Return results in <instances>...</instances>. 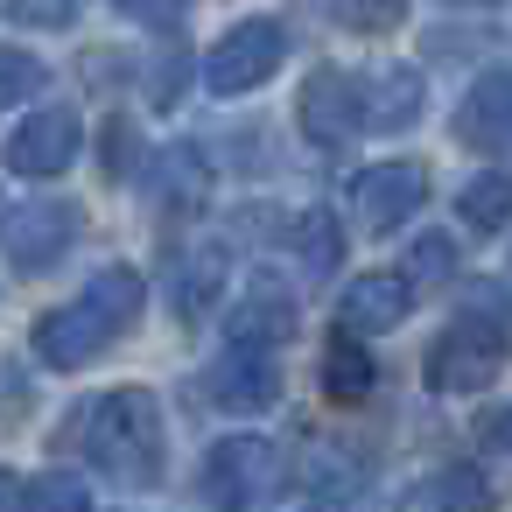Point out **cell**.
<instances>
[{"instance_id": "cell-1", "label": "cell", "mask_w": 512, "mask_h": 512, "mask_svg": "<svg viewBox=\"0 0 512 512\" xmlns=\"http://www.w3.org/2000/svg\"><path fill=\"white\" fill-rule=\"evenodd\" d=\"M134 316H141V274H134V267H106V274H92V281L78 288V302H64V309H50V316L36 323V358L57 365V372H78V365H92Z\"/></svg>"}, {"instance_id": "cell-2", "label": "cell", "mask_w": 512, "mask_h": 512, "mask_svg": "<svg viewBox=\"0 0 512 512\" xmlns=\"http://www.w3.org/2000/svg\"><path fill=\"white\" fill-rule=\"evenodd\" d=\"M85 456L113 484H155L162 477V407L141 386H113L85 414Z\"/></svg>"}, {"instance_id": "cell-3", "label": "cell", "mask_w": 512, "mask_h": 512, "mask_svg": "<svg viewBox=\"0 0 512 512\" xmlns=\"http://www.w3.org/2000/svg\"><path fill=\"white\" fill-rule=\"evenodd\" d=\"M498 372H505V323H498L491 309L456 316V323L435 337V351H428V386H435V393H477V386H491Z\"/></svg>"}, {"instance_id": "cell-4", "label": "cell", "mask_w": 512, "mask_h": 512, "mask_svg": "<svg viewBox=\"0 0 512 512\" xmlns=\"http://www.w3.org/2000/svg\"><path fill=\"white\" fill-rule=\"evenodd\" d=\"M274 484H281V449L260 442V435H225L204 456V498L225 505V512H253Z\"/></svg>"}, {"instance_id": "cell-5", "label": "cell", "mask_w": 512, "mask_h": 512, "mask_svg": "<svg viewBox=\"0 0 512 512\" xmlns=\"http://www.w3.org/2000/svg\"><path fill=\"white\" fill-rule=\"evenodd\" d=\"M281 57H288L281 22H239L232 36H218V43H211V57H204V85H211L218 99H239V92L267 85Z\"/></svg>"}, {"instance_id": "cell-6", "label": "cell", "mask_w": 512, "mask_h": 512, "mask_svg": "<svg viewBox=\"0 0 512 512\" xmlns=\"http://www.w3.org/2000/svg\"><path fill=\"white\" fill-rule=\"evenodd\" d=\"M71 239H78V204H64V197H36V204H22L8 225H0V246H8V260L22 274L57 267L71 253Z\"/></svg>"}, {"instance_id": "cell-7", "label": "cell", "mask_w": 512, "mask_h": 512, "mask_svg": "<svg viewBox=\"0 0 512 512\" xmlns=\"http://www.w3.org/2000/svg\"><path fill=\"white\" fill-rule=\"evenodd\" d=\"M71 155H78V113H64V106H43L36 120H22L8 134V169L15 176H64Z\"/></svg>"}, {"instance_id": "cell-8", "label": "cell", "mask_w": 512, "mask_h": 512, "mask_svg": "<svg viewBox=\"0 0 512 512\" xmlns=\"http://www.w3.org/2000/svg\"><path fill=\"white\" fill-rule=\"evenodd\" d=\"M414 204H421V169H407V162H379V169H365V176L351 183V218H358L365 232L407 225Z\"/></svg>"}, {"instance_id": "cell-9", "label": "cell", "mask_w": 512, "mask_h": 512, "mask_svg": "<svg viewBox=\"0 0 512 512\" xmlns=\"http://www.w3.org/2000/svg\"><path fill=\"white\" fill-rule=\"evenodd\" d=\"M204 393L232 414H253V407H274L281 393V372H274V351H253V344H232L211 372H204Z\"/></svg>"}, {"instance_id": "cell-10", "label": "cell", "mask_w": 512, "mask_h": 512, "mask_svg": "<svg viewBox=\"0 0 512 512\" xmlns=\"http://www.w3.org/2000/svg\"><path fill=\"white\" fill-rule=\"evenodd\" d=\"M302 134L309 141H323V148H337V141H351L365 120H358V78H344V71H316L309 85H302Z\"/></svg>"}, {"instance_id": "cell-11", "label": "cell", "mask_w": 512, "mask_h": 512, "mask_svg": "<svg viewBox=\"0 0 512 512\" xmlns=\"http://www.w3.org/2000/svg\"><path fill=\"white\" fill-rule=\"evenodd\" d=\"M407 309H414V288H407L400 274H358V281L344 288V302H337V330H344V337H379V330H393Z\"/></svg>"}, {"instance_id": "cell-12", "label": "cell", "mask_w": 512, "mask_h": 512, "mask_svg": "<svg viewBox=\"0 0 512 512\" xmlns=\"http://www.w3.org/2000/svg\"><path fill=\"white\" fill-rule=\"evenodd\" d=\"M232 344H253V351H274V344H288V330H295V295L281 288V281H246V295H239V309H232Z\"/></svg>"}, {"instance_id": "cell-13", "label": "cell", "mask_w": 512, "mask_h": 512, "mask_svg": "<svg viewBox=\"0 0 512 512\" xmlns=\"http://www.w3.org/2000/svg\"><path fill=\"white\" fill-rule=\"evenodd\" d=\"M456 134L470 148H512V71H484L456 113Z\"/></svg>"}, {"instance_id": "cell-14", "label": "cell", "mask_w": 512, "mask_h": 512, "mask_svg": "<svg viewBox=\"0 0 512 512\" xmlns=\"http://www.w3.org/2000/svg\"><path fill=\"white\" fill-rule=\"evenodd\" d=\"M414 113H421V78H414V71H379L372 85H358V120H365V127L393 134V127H407Z\"/></svg>"}, {"instance_id": "cell-15", "label": "cell", "mask_w": 512, "mask_h": 512, "mask_svg": "<svg viewBox=\"0 0 512 512\" xmlns=\"http://www.w3.org/2000/svg\"><path fill=\"white\" fill-rule=\"evenodd\" d=\"M421 512H491V484H484L470 463H449V470L421 491Z\"/></svg>"}, {"instance_id": "cell-16", "label": "cell", "mask_w": 512, "mask_h": 512, "mask_svg": "<svg viewBox=\"0 0 512 512\" xmlns=\"http://www.w3.org/2000/svg\"><path fill=\"white\" fill-rule=\"evenodd\" d=\"M204 190H211L204 155H197V148H169V155H162V183H155V197H162L169 211H183V204H204Z\"/></svg>"}, {"instance_id": "cell-17", "label": "cell", "mask_w": 512, "mask_h": 512, "mask_svg": "<svg viewBox=\"0 0 512 512\" xmlns=\"http://www.w3.org/2000/svg\"><path fill=\"white\" fill-rule=\"evenodd\" d=\"M463 218H470V232H498L512 218V176H477L463 190Z\"/></svg>"}, {"instance_id": "cell-18", "label": "cell", "mask_w": 512, "mask_h": 512, "mask_svg": "<svg viewBox=\"0 0 512 512\" xmlns=\"http://www.w3.org/2000/svg\"><path fill=\"white\" fill-rule=\"evenodd\" d=\"M449 274H456V246H449L442 232H421V239L407 246V274H400V281H407V288H435V281H449Z\"/></svg>"}, {"instance_id": "cell-19", "label": "cell", "mask_w": 512, "mask_h": 512, "mask_svg": "<svg viewBox=\"0 0 512 512\" xmlns=\"http://www.w3.org/2000/svg\"><path fill=\"white\" fill-rule=\"evenodd\" d=\"M36 92H43V64H36L29 50H8V43H0V113L22 106V99H36Z\"/></svg>"}, {"instance_id": "cell-20", "label": "cell", "mask_w": 512, "mask_h": 512, "mask_svg": "<svg viewBox=\"0 0 512 512\" xmlns=\"http://www.w3.org/2000/svg\"><path fill=\"white\" fill-rule=\"evenodd\" d=\"M323 379H330V400H358V393L372 386V358L344 337V344L330 351V372H323Z\"/></svg>"}, {"instance_id": "cell-21", "label": "cell", "mask_w": 512, "mask_h": 512, "mask_svg": "<svg viewBox=\"0 0 512 512\" xmlns=\"http://www.w3.org/2000/svg\"><path fill=\"white\" fill-rule=\"evenodd\" d=\"M295 253H302L316 274H330V267H337V232H330V218H323V211H302V225H295Z\"/></svg>"}, {"instance_id": "cell-22", "label": "cell", "mask_w": 512, "mask_h": 512, "mask_svg": "<svg viewBox=\"0 0 512 512\" xmlns=\"http://www.w3.org/2000/svg\"><path fill=\"white\" fill-rule=\"evenodd\" d=\"M29 512H92V498H85V484L78 477H36L29 484Z\"/></svg>"}, {"instance_id": "cell-23", "label": "cell", "mask_w": 512, "mask_h": 512, "mask_svg": "<svg viewBox=\"0 0 512 512\" xmlns=\"http://www.w3.org/2000/svg\"><path fill=\"white\" fill-rule=\"evenodd\" d=\"M218 274H225V260H218V253H197V267H183V295H176V302H183V316H197V309L211 302Z\"/></svg>"}, {"instance_id": "cell-24", "label": "cell", "mask_w": 512, "mask_h": 512, "mask_svg": "<svg viewBox=\"0 0 512 512\" xmlns=\"http://www.w3.org/2000/svg\"><path fill=\"white\" fill-rule=\"evenodd\" d=\"M400 8H407V0H337V15H344L351 29H365V36L393 29V22H400Z\"/></svg>"}, {"instance_id": "cell-25", "label": "cell", "mask_w": 512, "mask_h": 512, "mask_svg": "<svg viewBox=\"0 0 512 512\" xmlns=\"http://www.w3.org/2000/svg\"><path fill=\"white\" fill-rule=\"evenodd\" d=\"M8 15L29 22V29H64L78 15V0H8Z\"/></svg>"}, {"instance_id": "cell-26", "label": "cell", "mask_w": 512, "mask_h": 512, "mask_svg": "<svg viewBox=\"0 0 512 512\" xmlns=\"http://www.w3.org/2000/svg\"><path fill=\"white\" fill-rule=\"evenodd\" d=\"M120 8H127L134 22H148V29H176L190 0H120Z\"/></svg>"}, {"instance_id": "cell-27", "label": "cell", "mask_w": 512, "mask_h": 512, "mask_svg": "<svg viewBox=\"0 0 512 512\" xmlns=\"http://www.w3.org/2000/svg\"><path fill=\"white\" fill-rule=\"evenodd\" d=\"M484 449H491V456H512V407L484 421Z\"/></svg>"}, {"instance_id": "cell-28", "label": "cell", "mask_w": 512, "mask_h": 512, "mask_svg": "<svg viewBox=\"0 0 512 512\" xmlns=\"http://www.w3.org/2000/svg\"><path fill=\"white\" fill-rule=\"evenodd\" d=\"M0 512H29V484L15 470H0Z\"/></svg>"}, {"instance_id": "cell-29", "label": "cell", "mask_w": 512, "mask_h": 512, "mask_svg": "<svg viewBox=\"0 0 512 512\" xmlns=\"http://www.w3.org/2000/svg\"><path fill=\"white\" fill-rule=\"evenodd\" d=\"M470 8H491V0H470Z\"/></svg>"}]
</instances>
